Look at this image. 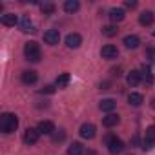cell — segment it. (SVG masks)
Here are the masks:
<instances>
[{
	"label": "cell",
	"instance_id": "obj_1",
	"mask_svg": "<svg viewBox=\"0 0 155 155\" xmlns=\"http://www.w3.org/2000/svg\"><path fill=\"white\" fill-rule=\"evenodd\" d=\"M18 128V117L15 113H4L0 117V131L2 133H13Z\"/></svg>",
	"mask_w": 155,
	"mask_h": 155
},
{
	"label": "cell",
	"instance_id": "obj_2",
	"mask_svg": "<svg viewBox=\"0 0 155 155\" xmlns=\"http://www.w3.org/2000/svg\"><path fill=\"white\" fill-rule=\"evenodd\" d=\"M24 55H26V58H28L29 62H38V60L42 58L40 46H38L35 40H31V42H26V46H24Z\"/></svg>",
	"mask_w": 155,
	"mask_h": 155
},
{
	"label": "cell",
	"instance_id": "obj_3",
	"mask_svg": "<svg viewBox=\"0 0 155 155\" xmlns=\"http://www.w3.org/2000/svg\"><path fill=\"white\" fill-rule=\"evenodd\" d=\"M104 142H106V146H108V150H110V153L111 155H117V153H120L126 146H124V142L120 140V139H117L115 135H106L104 137Z\"/></svg>",
	"mask_w": 155,
	"mask_h": 155
},
{
	"label": "cell",
	"instance_id": "obj_4",
	"mask_svg": "<svg viewBox=\"0 0 155 155\" xmlns=\"http://www.w3.org/2000/svg\"><path fill=\"white\" fill-rule=\"evenodd\" d=\"M155 144V124H151L150 128H146V135H144V140H142V150H150L153 148Z\"/></svg>",
	"mask_w": 155,
	"mask_h": 155
},
{
	"label": "cell",
	"instance_id": "obj_5",
	"mask_svg": "<svg viewBox=\"0 0 155 155\" xmlns=\"http://www.w3.org/2000/svg\"><path fill=\"white\" fill-rule=\"evenodd\" d=\"M101 57H102V58H108V60L117 58V57H119V49H117L113 44H106V46H102V49H101Z\"/></svg>",
	"mask_w": 155,
	"mask_h": 155
},
{
	"label": "cell",
	"instance_id": "obj_6",
	"mask_svg": "<svg viewBox=\"0 0 155 155\" xmlns=\"http://www.w3.org/2000/svg\"><path fill=\"white\" fill-rule=\"evenodd\" d=\"M38 137H40V131L37 130V128H28L26 131H24V142L26 144H35L37 140H38Z\"/></svg>",
	"mask_w": 155,
	"mask_h": 155
},
{
	"label": "cell",
	"instance_id": "obj_7",
	"mask_svg": "<svg viewBox=\"0 0 155 155\" xmlns=\"http://www.w3.org/2000/svg\"><path fill=\"white\" fill-rule=\"evenodd\" d=\"M82 44V37L79 35V33H69L68 37H66V46L69 48V49H77Z\"/></svg>",
	"mask_w": 155,
	"mask_h": 155
},
{
	"label": "cell",
	"instance_id": "obj_8",
	"mask_svg": "<svg viewBox=\"0 0 155 155\" xmlns=\"http://www.w3.org/2000/svg\"><path fill=\"white\" fill-rule=\"evenodd\" d=\"M58 40H60V33H58L57 29H48V31L44 33V42H46V44L55 46V44H58Z\"/></svg>",
	"mask_w": 155,
	"mask_h": 155
},
{
	"label": "cell",
	"instance_id": "obj_9",
	"mask_svg": "<svg viewBox=\"0 0 155 155\" xmlns=\"http://www.w3.org/2000/svg\"><path fill=\"white\" fill-rule=\"evenodd\" d=\"M38 131H40V135H53L57 130H55V124L51 122V120H42V122H38V128H37Z\"/></svg>",
	"mask_w": 155,
	"mask_h": 155
},
{
	"label": "cell",
	"instance_id": "obj_10",
	"mask_svg": "<svg viewBox=\"0 0 155 155\" xmlns=\"http://www.w3.org/2000/svg\"><path fill=\"white\" fill-rule=\"evenodd\" d=\"M95 131H97V128H95L93 124H88V122H86V124L81 126V131H79V133H81L82 139H88V140H90V139L95 137Z\"/></svg>",
	"mask_w": 155,
	"mask_h": 155
},
{
	"label": "cell",
	"instance_id": "obj_11",
	"mask_svg": "<svg viewBox=\"0 0 155 155\" xmlns=\"http://www.w3.org/2000/svg\"><path fill=\"white\" fill-rule=\"evenodd\" d=\"M124 17H126V11L122 9V8H113V9H110V20L111 22H122L124 20Z\"/></svg>",
	"mask_w": 155,
	"mask_h": 155
},
{
	"label": "cell",
	"instance_id": "obj_12",
	"mask_svg": "<svg viewBox=\"0 0 155 155\" xmlns=\"http://www.w3.org/2000/svg\"><path fill=\"white\" fill-rule=\"evenodd\" d=\"M126 81H128V84H130L131 88L139 86V84H140V81H142V77H140V71H137V69L130 71V73H128V77H126Z\"/></svg>",
	"mask_w": 155,
	"mask_h": 155
},
{
	"label": "cell",
	"instance_id": "obj_13",
	"mask_svg": "<svg viewBox=\"0 0 155 155\" xmlns=\"http://www.w3.org/2000/svg\"><path fill=\"white\" fill-rule=\"evenodd\" d=\"M20 29H22L24 33H35V31H37L35 26H33V22H31V18H29L28 15H24V17L20 18Z\"/></svg>",
	"mask_w": 155,
	"mask_h": 155
},
{
	"label": "cell",
	"instance_id": "obj_14",
	"mask_svg": "<svg viewBox=\"0 0 155 155\" xmlns=\"http://www.w3.org/2000/svg\"><path fill=\"white\" fill-rule=\"evenodd\" d=\"M37 79H38L37 71H33V69L22 71V82H24V84H35V82H37Z\"/></svg>",
	"mask_w": 155,
	"mask_h": 155
},
{
	"label": "cell",
	"instance_id": "obj_15",
	"mask_svg": "<svg viewBox=\"0 0 155 155\" xmlns=\"http://www.w3.org/2000/svg\"><path fill=\"white\" fill-rule=\"evenodd\" d=\"M0 22H2V26L13 28V26L18 22V18H17V15H15V13H6V15H2V17H0Z\"/></svg>",
	"mask_w": 155,
	"mask_h": 155
},
{
	"label": "cell",
	"instance_id": "obj_16",
	"mask_svg": "<svg viewBox=\"0 0 155 155\" xmlns=\"http://www.w3.org/2000/svg\"><path fill=\"white\" fill-rule=\"evenodd\" d=\"M140 77H142V81H144V84H153V73H151V69H150V66H142L140 68Z\"/></svg>",
	"mask_w": 155,
	"mask_h": 155
},
{
	"label": "cell",
	"instance_id": "obj_17",
	"mask_svg": "<svg viewBox=\"0 0 155 155\" xmlns=\"http://www.w3.org/2000/svg\"><path fill=\"white\" fill-rule=\"evenodd\" d=\"M124 46L128 48V49H135V48H139V44H140V40H139V37L137 35H128V37H124Z\"/></svg>",
	"mask_w": 155,
	"mask_h": 155
},
{
	"label": "cell",
	"instance_id": "obj_18",
	"mask_svg": "<svg viewBox=\"0 0 155 155\" xmlns=\"http://www.w3.org/2000/svg\"><path fill=\"white\" fill-rule=\"evenodd\" d=\"M119 120H120V119H119V115H117V113H108V115L102 119V124H104L106 128H113V126H117V124H119Z\"/></svg>",
	"mask_w": 155,
	"mask_h": 155
},
{
	"label": "cell",
	"instance_id": "obj_19",
	"mask_svg": "<svg viewBox=\"0 0 155 155\" xmlns=\"http://www.w3.org/2000/svg\"><path fill=\"white\" fill-rule=\"evenodd\" d=\"M139 22H140V26H151L153 24V13L151 11H142L139 15Z\"/></svg>",
	"mask_w": 155,
	"mask_h": 155
},
{
	"label": "cell",
	"instance_id": "obj_20",
	"mask_svg": "<svg viewBox=\"0 0 155 155\" xmlns=\"http://www.w3.org/2000/svg\"><path fill=\"white\" fill-rule=\"evenodd\" d=\"M81 9V4L77 2V0H66L64 2V11L66 13H77Z\"/></svg>",
	"mask_w": 155,
	"mask_h": 155
},
{
	"label": "cell",
	"instance_id": "obj_21",
	"mask_svg": "<svg viewBox=\"0 0 155 155\" xmlns=\"http://www.w3.org/2000/svg\"><path fill=\"white\" fill-rule=\"evenodd\" d=\"M115 106H117V102H115L113 99H102L101 104H99V108H101L102 111H113Z\"/></svg>",
	"mask_w": 155,
	"mask_h": 155
},
{
	"label": "cell",
	"instance_id": "obj_22",
	"mask_svg": "<svg viewBox=\"0 0 155 155\" xmlns=\"http://www.w3.org/2000/svg\"><path fill=\"white\" fill-rule=\"evenodd\" d=\"M69 79H71L69 73H62V75H58V77H57L55 86H57V88H66V86L69 84Z\"/></svg>",
	"mask_w": 155,
	"mask_h": 155
},
{
	"label": "cell",
	"instance_id": "obj_23",
	"mask_svg": "<svg viewBox=\"0 0 155 155\" xmlns=\"http://www.w3.org/2000/svg\"><path fill=\"white\" fill-rule=\"evenodd\" d=\"M128 102L137 108V106H140V104L144 102V97H142L140 93H130V95H128Z\"/></svg>",
	"mask_w": 155,
	"mask_h": 155
},
{
	"label": "cell",
	"instance_id": "obj_24",
	"mask_svg": "<svg viewBox=\"0 0 155 155\" xmlns=\"http://www.w3.org/2000/svg\"><path fill=\"white\" fill-rule=\"evenodd\" d=\"M68 153L69 155H82L84 153V146L81 142H73L69 148H68Z\"/></svg>",
	"mask_w": 155,
	"mask_h": 155
},
{
	"label": "cell",
	"instance_id": "obj_25",
	"mask_svg": "<svg viewBox=\"0 0 155 155\" xmlns=\"http://www.w3.org/2000/svg\"><path fill=\"white\" fill-rule=\"evenodd\" d=\"M55 4L53 2H44V4H40V11L44 13V15H53L55 13Z\"/></svg>",
	"mask_w": 155,
	"mask_h": 155
},
{
	"label": "cell",
	"instance_id": "obj_26",
	"mask_svg": "<svg viewBox=\"0 0 155 155\" xmlns=\"http://www.w3.org/2000/svg\"><path fill=\"white\" fill-rule=\"evenodd\" d=\"M117 33H119V29H117V26H113V24L102 28V35H104V37H110V38H111V37H115Z\"/></svg>",
	"mask_w": 155,
	"mask_h": 155
},
{
	"label": "cell",
	"instance_id": "obj_27",
	"mask_svg": "<svg viewBox=\"0 0 155 155\" xmlns=\"http://www.w3.org/2000/svg\"><path fill=\"white\" fill-rule=\"evenodd\" d=\"M51 139H53V142H62V140L66 139V131H64V130H58V131H55V133L51 135Z\"/></svg>",
	"mask_w": 155,
	"mask_h": 155
},
{
	"label": "cell",
	"instance_id": "obj_28",
	"mask_svg": "<svg viewBox=\"0 0 155 155\" xmlns=\"http://www.w3.org/2000/svg\"><path fill=\"white\" fill-rule=\"evenodd\" d=\"M146 58H150L151 62H155V48H148L146 49Z\"/></svg>",
	"mask_w": 155,
	"mask_h": 155
},
{
	"label": "cell",
	"instance_id": "obj_29",
	"mask_svg": "<svg viewBox=\"0 0 155 155\" xmlns=\"http://www.w3.org/2000/svg\"><path fill=\"white\" fill-rule=\"evenodd\" d=\"M55 88H57V86H44V88L40 90V93H42V95H44V93H55Z\"/></svg>",
	"mask_w": 155,
	"mask_h": 155
},
{
	"label": "cell",
	"instance_id": "obj_30",
	"mask_svg": "<svg viewBox=\"0 0 155 155\" xmlns=\"http://www.w3.org/2000/svg\"><path fill=\"white\" fill-rule=\"evenodd\" d=\"M124 6H126V8H130V9H133V8H137V2H135V0H126Z\"/></svg>",
	"mask_w": 155,
	"mask_h": 155
},
{
	"label": "cell",
	"instance_id": "obj_31",
	"mask_svg": "<svg viewBox=\"0 0 155 155\" xmlns=\"http://www.w3.org/2000/svg\"><path fill=\"white\" fill-rule=\"evenodd\" d=\"M101 90H110V82H102L101 84Z\"/></svg>",
	"mask_w": 155,
	"mask_h": 155
},
{
	"label": "cell",
	"instance_id": "obj_32",
	"mask_svg": "<svg viewBox=\"0 0 155 155\" xmlns=\"http://www.w3.org/2000/svg\"><path fill=\"white\" fill-rule=\"evenodd\" d=\"M86 155H97V151H93V150H88V151H86Z\"/></svg>",
	"mask_w": 155,
	"mask_h": 155
},
{
	"label": "cell",
	"instance_id": "obj_33",
	"mask_svg": "<svg viewBox=\"0 0 155 155\" xmlns=\"http://www.w3.org/2000/svg\"><path fill=\"white\" fill-rule=\"evenodd\" d=\"M151 108H153V110H155V99H153V101H151Z\"/></svg>",
	"mask_w": 155,
	"mask_h": 155
},
{
	"label": "cell",
	"instance_id": "obj_34",
	"mask_svg": "<svg viewBox=\"0 0 155 155\" xmlns=\"http://www.w3.org/2000/svg\"><path fill=\"white\" fill-rule=\"evenodd\" d=\"M153 37H155V31H153Z\"/></svg>",
	"mask_w": 155,
	"mask_h": 155
}]
</instances>
